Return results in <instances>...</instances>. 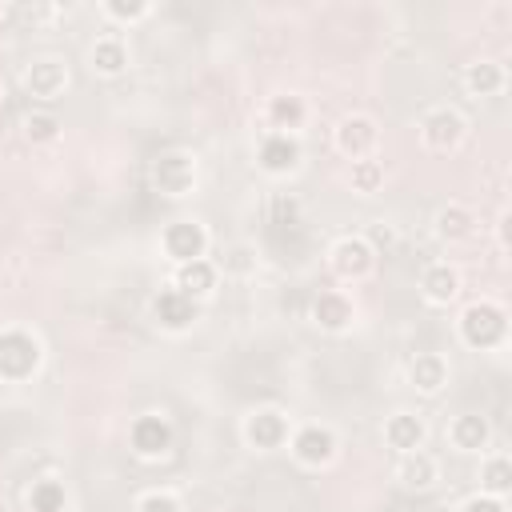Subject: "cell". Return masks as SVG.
Instances as JSON below:
<instances>
[{
    "label": "cell",
    "instance_id": "cell-1",
    "mask_svg": "<svg viewBox=\"0 0 512 512\" xmlns=\"http://www.w3.org/2000/svg\"><path fill=\"white\" fill-rule=\"evenodd\" d=\"M44 364V344L28 328H0V380L24 384Z\"/></svg>",
    "mask_w": 512,
    "mask_h": 512
},
{
    "label": "cell",
    "instance_id": "cell-2",
    "mask_svg": "<svg viewBox=\"0 0 512 512\" xmlns=\"http://www.w3.org/2000/svg\"><path fill=\"white\" fill-rule=\"evenodd\" d=\"M456 328H460V340H464L468 348L488 352V348H500V344H504V336H508V312H504L496 300H472V304L460 312Z\"/></svg>",
    "mask_w": 512,
    "mask_h": 512
},
{
    "label": "cell",
    "instance_id": "cell-3",
    "mask_svg": "<svg viewBox=\"0 0 512 512\" xmlns=\"http://www.w3.org/2000/svg\"><path fill=\"white\" fill-rule=\"evenodd\" d=\"M416 128H420V144H424L428 152H456V148L464 144V136H468V120H464L460 108H452V104L428 108Z\"/></svg>",
    "mask_w": 512,
    "mask_h": 512
},
{
    "label": "cell",
    "instance_id": "cell-4",
    "mask_svg": "<svg viewBox=\"0 0 512 512\" xmlns=\"http://www.w3.org/2000/svg\"><path fill=\"white\" fill-rule=\"evenodd\" d=\"M152 188L160 192V196H168V200H180V196H188L192 188H196V156L192 152H160L156 160H152Z\"/></svg>",
    "mask_w": 512,
    "mask_h": 512
},
{
    "label": "cell",
    "instance_id": "cell-5",
    "mask_svg": "<svg viewBox=\"0 0 512 512\" xmlns=\"http://www.w3.org/2000/svg\"><path fill=\"white\" fill-rule=\"evenodd\" d=\"M328 268L340 276V280H368L376 272V248L364 240V236H336L332 248H328Z\"/></svg>",
    "mask_w": 512,
    "mask_h": 512
},
{
    "label": "cell",
    "instance_id": "cell-6",
    "mask_svg": "<svg viewBox=\"0 0 512 512\" xmlns=\"http://www.w3.org/2000/svg\"><path fill=\"white\" fill-rule=\"evenodd\" d=\"M336 432L328 424H300L288 436V452L300 468H328L336 460Z\"/></svg>",
    "mask_w": 512,
    "mask_h": 512
},
{
    "label": "cell",
    "instance_id": "cell-7",
    "mask_svg": "<svg viewBox=\"0 0 512 512\" xmlns=\"http://www.w3.org/2000/svg\"><path fill=\"white\" fill-rule=\"evenodd\" d=\"M244 444L248 448H256V452H276V448H284L288 444V436H292V416L288 412H280V408H252L248 416H244Z\"/></svg>",
    "mask_w": 512,
    "mask_h": 512
},
{
    "label": "cell",
    "instance_id": "cell-8",
    "mask_svg": "<svg viewBox=\"0 0 512 512\" xmlns=\"http://www.w3.org/2000/svg\"><path fill=\"white\" fill-rule=\"evenodd\" d=\"M212 236L200 220H172L164 232H160V252L172 260V264H188V260H204Z\"/></svg>",
    "mask_w": 512,
    "mask_h": 512
},
{
    "label": "cell",
    "instance_id": "cell-9",
    "mask_svg": "<svg viewBox=\"0 0 512 512\" xmlns=\"http://www.w3.org/2000/svg\"><path fill=\"white\" fill-rule=\"evenodd\" d=\"M336 148L348 156V160H368L380 144V128L368 112H348L340 124H336Z\"/></svg>",
    "mask_w": 512,
    "mask_h": 512
},
{
    "label": "cell",
    "instance_id": "cell-10",
    "mask_svg": "<svg viewBox=\"0 0 512 512\" xmlns=\"http://www.w3.org/2000/svg\"><path fill=\"white\" fill-rule=\"evenodd\" d=\"M128 444H132V452H136L140 460H160V456H168V448H172V424H168L160 412H144V416L132 420Z\"/></svg>",
    "mask_w": 512,
    "mask_h": 512
},
{
    "label": "cell",
    "instance_id": "cell-11",
    "mask_svg": "<svg viewBox=\"0 0 512 512\" xmlns=\"http://www.w3.org/2000/svg\"><path fill=\"white\" fill-rule=\"evenodd\" d=\"M68 88V64L60 56H36L24 68V92L32 100H60Z\"/></svg>",
    "mask_w": 512,
    "mask_h": 512
},
{
    "label": "cell",
    "instance_id": "cell-12",
    "mask_svg": "<svg viewBox=\"0 0 512 512\" xmlns=\"http://www.w3.org/2000/svg\"><path fill=\"white\" fill-rule=\"evenodd\" d=\"M300 160H304L300 140H296V136H284V132H268V136L260 140V148H256V164H260V172H268V176H288V172L300 168Z\"/></svg>",
    "mask_w": 512,
    "mask_h": 512
},
{
    "label": "cell",
    "instance_id": "cell-13",
    "mask_svg": "<svg viewBox=\"0 0 512 512\" xmlns=\"http://www.w3.org/2000/svg\"><path fill=\"white\" fill-rule=\"evenodd\" d=\"M196 316H200V304L188 300V296L176 292V288H160V292L152 296V320H156L164 332H188V328L196 324Z\"/></svg>",
    "mask_w": 512,
    "mask_h": 512
},
{
    "label": "cell",
    "instance_id": "cell-14",
    "mask_svg": "<svg viewBox=\"0 0 512 512\" xmlns=\"http://www.w3.org/2000/svg\"><path fill=\"white\" fill-rule=\"evenodd\" d=\"M444 440H448L456 452H484L488 440H492V424H488L480 412H460V416L448 420Z\"/></svg>",
    "mask_w": 512,
    "mask_h": 512
},
{
    "label": "cell",
    "instance_id": "cell-15",
    "mask_svg": "<svg viewBox=\"0 0 512 512\" xmlns=\"http://www.w3.org/2000/svg\"><path fill=\"white\" fill-rule=\"evenodd\" d=\"M436 480H440V464H436V456H428L424 448L404 452V456L396 460V484H400L404 492H428V488H436Z\"/></svg>",
    "mask_w": 512,
    "mask_h": 512
},
{
    "label": "cell",
    "instance_id": "cell-16",
    "mask_svg": "<svg viewBox=\"0 0 512 512\" xmlns=\"http://www.w3.org/2000/svg\"><path fill=\"white\" fill-rule=\"evenodd\" d=\"M216 280H220V272H216V264L204 256V260H188V264H176V272H172V288L176 292H184L188 300H204V296H212L216 292Z\"/></svg>",
    "mask_w": 512,
    "mask_h": 512
},
{
    "label": "cell",
    "instance_id": "cell-17",
    "mask_svg": "<svg viewBox=\"0 0 512 512\" xmlns=\"http://www.w3.org/2000/svg\"><path fill=\"white\" fill-rule=\"evenodd\" d=\"M420 296H424L428 304H436V308L452 304V300L460 296V268L448 264V260L428 264V268L420 272Z\"/></svg>",
    "mask_w": 512,
    "mask_h": 512
},
{
    "label": "cell",
    "instance_id": "cell-18",
    "mask_svg": "<svg viewBox=\"0 0 512 512\" xmlns=\"http://www.w3.org/2000/svg\"><path fill=\"white\" fill-rule=\"evenodd\" d=\"M424 440H428V424H424V416H416V412H392V416L384 420V444L396 448L400 456L424 448Z\"/></svg>",
    "mask_w": 512,
    "mask_h": 512
},
{
    "label": "cell",
    "instance_id": "cell-19",
    "mask_svg": "<svg viewBox=\"0 0 512 512\" xmlns=\"http://www.w3.org/2000/svg\"><path fill=\"white\" fill-rule=\"evenodd\" d=\"M128 44L116 36V32H108V36H96L92 40V48H88V68L96 72V76H104V80H112V76H120V72H128Z\"/></svg>",
    "mask_w": 512,
    "mask_h": 512
},
{
    "label": "cell",
    "instance_id": "cell-20",
    "mask_svg": "<svg viewBox=\"0 0 512 512\" xmlns=\"http://www.w3.org/2000/svg\"><path fill=\"white\" fill-rule=\"evenodd\" d=\"M352 320H356V304L344 296V292H320L316 300H312V324L316 328H324V332H344V328H352Z\"/></svg>",
    "mask_w": 512,
    "mask_h": 512
},
{
    "label": "cell",
    "instance_id": "cell-21",
    "mask_svg": "<svg viewBox=\"0 0 512 512\" xmlns=\"http://www.w3.org/2000/svg\"><path fill=\"white\" fill-rule=\"evenodd\" d=\"M408 384L424 396H436L448 384V360L440 352H416L408 360Z\"/></svg>",
    "mask_w": 512,
    "mask_h": 512
},
{
    "label": "cell",
    "instance_id": "cell-22",
    "mask_svg": "<svg viewBox=\"0 0 512 512\" xmlns=\"http://www.w3.org/2000/svg\"><path fill=\"white\" fill-rule=\"evenodd\" d=\"M264 116H268L272 132L296 136V132L304 128V120H308V104H304V96H296V92H280V96H272V100H268Z\"/></svg>",
    "mask_w": 512,
    "mask_h": 512
},
{
    "label": "cell",
    "instance_id": "cell-23",
    "mask_svg": "<svg viewBox=\"0 0 512 512\" xmlns=\"http://www.w3.org/2000/svg\"><path fill=\"white\" fill-rule=\"evenodd\" d=\"M432 228H436V236H440L444 244L472 240V232H476V212H472L468 204H444V208L436 212Z\"/></svg>",
    "mask_w": 512,
    "mask_h": 512
},
{
    "label": "cell",
    "instance_id": "cell-24",
    "mask_svg": "<svg viewBox=\"0 0 512 512\" xmlns=\"http://www.w3.org/2000/svg\"><path fill=\"white\" fill-rule=\"evenodd\" d=\"M464 88L472 96H500L508 88V72L500 60H472L464 68Z\"/></svg>",
    "mask_w": 512,
    "mask_h": 512
},
{
    "label": "cell",
    "instance_id": "cell-25",
    "mask_svg": "<svg viewBox=\"0 0 512 512\" xmlns=\"http://www.w3.org/2000/svg\"><path fill=\"white\" fill-rule=\"evenodd\" d=\"M508 488H512V460L504 452H488L480 460V492L508 496Z\"/></svg>",
    "mask_w": 512,
    "mask_h": 512
},
{
    "label": "cell",
    "instance_id": "cell-26",
    "mask_svg": "<svg viewBox=\"0 0 512 512\" xmlns=\"http://www.w3.org/2000/svg\"><path fill=\"white\" fill-rule=\"evenodd\" d=\"M20 132H24L28 144H52L60 136V116L48 112V108H32V112H24Z\"/></svg>",
    "mask_w": 512,
    "mask_h": 512
},
{
    "label": "cell",
    "instance_id": "cell-27",
    "mask_svg": "<svg viewBox=\"0 0 512 512\" xmlns=\"http://www.w3.org/2000/svg\"><path fill=\"white\" fill-rule=\"evenodd\" d=\"M348 184H352V192H360V196H372V192H380V184H384V164L380 160H352V172H348Z\"/></svg>",
    "mask_w": 512,
    "mask_h": 512
},
{
    "label": "cell",
    "instance_id": "cell-28",
    "mask_svg": "<svg viewBox=\"0 0 512 512\" xmlns=\"http://www.w3.org/2000/svg\"><path fill=\"white\" fill-rule=\"evenodd\" d=\"M64 500H68V492H64L60 480H36L32 492H28L32 512H64Z\"/></svg>",
    "mask_w": 512,
    "mask_h": 512
},
{
    "label": "cell",
    "instance_id": "cell-29",
    "mask_svg": "<svg viewBox=\"0 0 512 512\" xmlns=\"http://www.w3.org/2000/svg\"><path fill=\"white\" fill-rule=\"evenodd\" d=\"M100 12L112 20V24H136L152 12V0H104Z\"/></svg>",
    "mask_w": 512,
    "mask_h": 512
},
{
    "label": "cell",
    "instance_id": "cell-30",
    "mask_svg": "<svg viewBox=\"0 0 512 512\" xmlns=\"http://www.w3.org/2000/svg\"><path fill=\"white\" fill-rule=\"evenodd\" d=\"M224 268V276H248L252 268H256V256H252V248L248 244H232L228 252H224V260L216 264V272Z\"/></svg>",
    "mask_w": 512,
    "mask_h": 512
},
{
    "label": "cell",
    "instance_id": "cell-31",
    "mask_svg": "<svg viewBox=\"0 0 512 512\" xmlns=\"http://www.w3.org/2000/svg\"><path fill=\"white\" fill-rule=\"evenodd\" d=\"M132 512H184V504H180L172 492L152 488V492H144V496L136 500V508H132Z\"/></svg>",
    "mask_w": 512,
    "mask_h": 512
},
{
    "label": "cell",
    "instance_id": "cell-32",
    "mask_svg": "<svg viewBox=\"0 0 512 512\" xmlns=\"http://www.w3.org/2000/svg\"><path fill=\"white\" fill-rule=\"evenodd\" d=\"M460 512H508V504H504V496L476 492V496H468V500L460 504Z\"/></svg>",
    "mask_w": 512,
    "mask_h": 512
},
{
    "label": "cell",
    "instance_id": "cell-33",
    "mask_svg": "<svg viewBox=\"0 0 512 512\" xmlns=\"http://www.w3.org/2000/svg\"><path fill=\"white\" fill-rule=\"evenodd\" d=\"M300 216V200L296 196H276L272 200V224H296Z\"/></svg>",
    "mask_w": 512,
    "mask_h": 512
},
{
    "label": "cell",
    "instance_id": "cell-34",
    "mask_svg": "<svg viewBox=\"0 0 512 512\" xmlns=\"http://www.w3.org/2000/svg\"><path fill=\"white\" fill-rule=\"evenodd\" d=\"M508 224H512V212L504 208V212L496 216V240H500V252H508V248H512V240H508Z\"/></svg>",
    "mask_w": 512,
    "mask_h": 512
}]
</instances>
